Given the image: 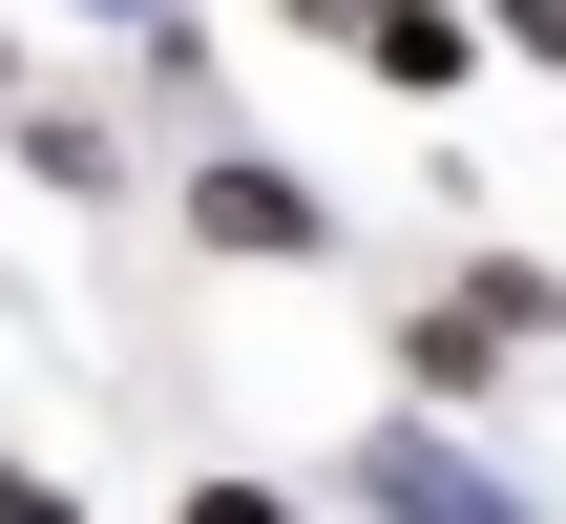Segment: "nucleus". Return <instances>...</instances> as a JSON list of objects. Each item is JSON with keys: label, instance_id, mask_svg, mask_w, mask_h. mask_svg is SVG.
I'll return each instance as SVG.
<instances>
[{"label": "nucleus", "instance_id": "1", "mask_svg": "<svg viewBox=\"0 0 566 524\" xmlns=\"http://www.w3.org/2000/svg\"><path fill=\"white\" fill-rule=\"evenodd\" d=\"M189 252H231V273H336V189L273 168V147H210V168H189Z\"/></svg>", "mask_w": 566, "mask_h": 524}, {"label": "nucleus", "instance_id": "2", "mask_svg": "<svg viewBox=\"0 0 566 524\" xmlns=\"http://www.w3.org/2000/svg\"><path fill=\"white\" fill-rule=\"evenodd\" d=\"M357 504L378 524H546L483 441H441V420H378V441H357Z\"/></svg>", "mask_w": 566, "mask_h": 524}, {"label": "nucleus", "instance_id": "3", "mask_svg": "<svg viewBox=\"0 0 566 524\" xmlns=\"http://www.w3.org/2000/svg\"><path fill=\"white\" fill-rule=\"evenodd\" d=\"M336 42H357V63H378V84H399V105H441V84H462V63H483V42H462V0H357V21H336Z\"/></svg>", "mask_w": 566, "mask_h": 524}, {"label": "nucleus", "instance_id": "4", "mask_svg": "<svg viewBox=\"0 0 566 524\" xmlns=\"http://www.w3.org/2000/svg\"><path fill=\"white\" fill-rule=\"evenodd\" d=\"M483 378H504V336H483L462 294H420V315H399V399L441 420V399H483Z\"/></svg>", "mask_w": 566, "mask_h": 524}, {"label": "nucleus", "instance_id": "5", "mask_svg": "<svg viewBox=\"0 0 566 524\" xmlns=\"http://www.w3.org/2000/svg\"><path fill=\"white\" fill-rule=\"evenodd\" d=\"M462 315L525 357V336H566V273H546V252H483V273H462Z\"/></svg>", "mask_w": 566, "mask_h": 524}, {"label": "nucleus", "instance_id": "6", "mask_svg": "<svg viewBox=\"0 0 566 524\" xmlns=\"http://www.w3.org/2000/svg\"><path fill=\"white\" fill-rule=\"evenodd\" d=\"M0 126H21V168H42V189H126V147H105L84 105H0Z\"/></svg>", "mask_w": 566, "mask_h": 524}, {"label": "nucleus", "instance_id": "7", "mask_svg": "<svg viewBox=\"0 0 566 524\" xmlns=\"http://www.w3.org/2000/svg\"><path fill=\"white\" fill-rule=\"evenodd\" d=\"M462 42H525V63H566V0H462Z\"/></svg>", "mask_w": 566, "mask_h": 524}, {"label": "nucleus", "instance_id": "8", "mask_svg": "<svg viewBox=\"0 0 566 524\" xmlns=\"http://www.w3.org/2000/svg\"><path fill=\"white\" fill-rule=\"evenodd\" d=\"M168 524H294V504H273V483H189Z\"/></svg>", "mask_w": 566, "mask_h": 524}, {"label": "nucleus", "instance_id": "9", "mask_svg": "<svg viewBox=\"0 0 566 524\" xmlns=\"http://www.w3.org/2000/svg\"><path fill=\"white\" fill-rule=\"evenodd\" d=\"M0 524H84V504H63V483H42V462H0Z\"/></svg>", "mask_w": 566, "mask_h": 524}, {"label": "nucleus", "instance_id": "10", "mask_svg": "<svg viewBox=\"0 0 566 524\" xmlns=\"http://www.w3.org/2000/svg\"><path fill=\"white\" fill-rule=\"evenodd\" d=\"M273 21H315V42H336V21H357V0H273Z\"/></svg>", "mask_w": 566, "mask_h": 524}, {"label": "nucleus", "instance_id": "11", "mask_svg": "<svg viewBox=\"0 0 566 524\" xmlns=\"http://www.w3.org/2000/svg\"><path fill=\"white\" fill-rule=\"evenodd\" d=\"M0 105H21V42H0Z\"/></svg>", "mask_w": 566, "mask_h": 524}, {"label": "nucleus", "instance_id": "12", "mask_svg": "<svg viewBox=\"0 0 566 524\" xmlns=\"http://www.w3.org/2000/svg\"><path fill=\"white\" fill-rule=\"evenodd\" d=\"M84 21H147V0H84Z\"/></svg>", "mask_w": 566, "mask_h": 524}]
</instances>
